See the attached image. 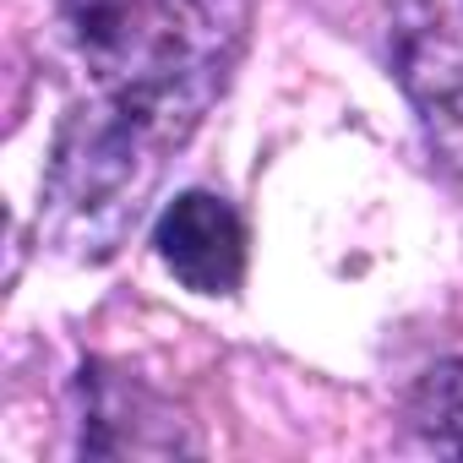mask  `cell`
<instances>
[{
  "instance_id": "cell-1",
  "label": "cell",
  "mask_w": 463,
  "mask_h": 463,
  "mask_svg": "<svg viewBox=\"0 0 463 463\" xmlns=\"http://www.w3.org/2000/svg\"><path fill=\"white\" fill-rule=\"evenodd\" d=\"M61 33L88 93L55 131L39 229L66 262H109L235 77L251 0H61Z\"/></svg>"
},
{
  "instance_id": "cell-4",
  "label": "cell",
  "mask_w": 463,
  "mask_h": 463,
  "mask_svg": "<svg viewBox=\"0 0 463 463\" xmlns=\"http://www.w3.org/2000/svg\"><path fill=\"white\" fill-rule=\"evenodd\" d=\"M153 246L191 295H235L246 279V223L213 191L175 196L153 229Z\"/></svg>"
},
{
  "instance_id": "cell-3",
  "label": "cell",
  "mask_w": 463,
  "mask_h": 463,
  "mask_svg": "<svg viewBox=\"0 0 463 463\" xmlns=\"http://www.w3.org/2000/svg\"><path fill=\"white\" fill-rule=\"evenodd\" d=\"M82 452L88 458H169L196 452L185 420L137 376L82 365Z\"/></svg>"
},
{
  "instance_id": "cell-2",
  "label": "cell",
  "mask_w": 463,
  "mask_h": 463,
  "mask_svg": "<svg viewBox=\"0 0 463 463\" xmlns=\"http://www.w3.org/2000/svg\"><path fill=\"white\" fill-rule=\"evenodd\" d=\"M392 66L436 164L463 191V0H392Z\"/></svg>"
},
{
  "instance_id": "cell-5",
  "label": "cell",
  "mask_w": 463,
  "mask_h": 463,
  "mask_svg": "<svg viewBox=\"0 0 463 463\" xmlns=\"http://www.w3.org/2000/svg\"><path fill=\"white\" fill-rule=\"evenodd\" d=\"M409 430L430 452L463 458V360H441L409 387Z\"/></svg>"
}]
</instances>
